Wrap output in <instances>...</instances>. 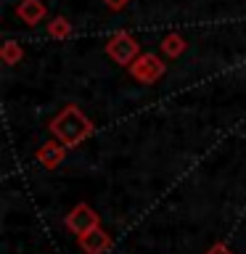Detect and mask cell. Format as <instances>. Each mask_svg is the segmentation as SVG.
<instances>
[{"label":"cell","instance_id":"obj_1","mask_svg":"<svg viewBox=\"0 0 246 254\" xmlns=\"http://www.w3.org/2000/svg\"><path fill=\"white\" fill-rule=\"evenodd\" d=\"M51 130L59 135L63 143L74 146V143H79V140L85 138V135H90V122H87V119L79 114L74 106H69V109H63L61 114L53 119Z\"/></svg>","mask_w":246,"mask_h":254},{"label":"cell","instance_id":"obj_2","mask_svg":"<svg viewBox=\"0 0 246 254\" xmlns=\"http://www.w3.org/2000/svg\"><path fill=\"white\" fill-rule=\"evenodd\" d=\"M66 225L71 230H77L79 236H85V233H90V230L95 228V214H93V209H87V206H77V209L69 214Z\"/></svg>","mask_w":246,"mask_h":254},{"label":"cell","instance_id":"obj_3","mask_svg":"<svg viewBox=\"0 0 246 254\" xmlns=\"http://www.w3.org/2000/svg\"><path fill=\"white\" fill-rule=\"evenodd\" d=\"M82 246H85V249L90 252V254H98L103 246H109V238H106V233H101V230L93 228L90 233L82 236Z\"/></svg>","mask_w":246,"mask_h":254}]
</instances>
